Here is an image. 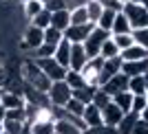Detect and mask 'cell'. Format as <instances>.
<instances>
[{"label": "cell", "mask_w": 148, "mask_h": 134, "mask_svg": "<svg viewBox=\"0 0 148 134\" xmlns=\"http://www.w3.org/2000/svg\"><path fill=\"white\" fill-rule=\"evenodd\" d=\"M130 134H148V121L146 119H137V123H135V128H133V132Z\"/></svg>", "instance_id": "obj_42"}, {"label": "cell", "mask_w": 148, "mask_h": 134, "mask_svg": "<svg viewBox=\"0 0 148 134\" xmlns=\"http://www.w3.org/2000/svg\"><path fill=\"white\" fill-rule=\"evenodd\" d=\"M40 2H42V5H47V2H49V0H40Z\"/></svg>", "instance_id": "obj_52"}, {"label": "cell", "mask_w": 148, "mask_h": 134, "mask_svg": "<svg viewBox=\"0 0 148 134\" xmlns=\"http://www.w3.org/2000/svg\"><path fill=\"white\" fill-rule=\"evenodd\" d=\"M115 13L117 11H113V9H104L102 11V16H99V20L95 22V26H99V29H104L111 33V26H113V20H115Z\"/></svg>", "instance_id": "obj_28"}, {"label": "cell", "mask_w": 148, "mask_h": 134, "mask_svg": "<svg viewBox=\"0 0 148 134\" xmlns=\"http://www.w3.org/2000/svg\"><path fill=\"white\" fill-rule=\"evenodd\" d=\"M62 40H64V35H62V31H58L56 26H47V29H44V42L47 44L58 46V42H62Z\"/></svg>", "instance_id": "obj_36"}, {"label": "cell", "mask_w": 148, "mask_h": 134, "mask_svg": "<svg viewBox=\"0 0 148 134\" xmlns=\"http://www.w3.org/2000/svg\"><path fill=\"white\" fill-rule=\"evenodd\" d=\"M84 9H86V16H88V22H91V24H95L99 20V16H102V11H104V7L99 5L97 0H88Z\"/></svg>", "instance_id": "obj_24"}, {"label": "cell", "mask_w": 148, "mask_h": 134, "mask_svg": "<svg viewBox=\"0 0 148 134\" xmlns=\"http://www.w3.org/2000/svg\"><path fill=\"white\" fill-rule=\"evenodd\" d=\"M122 73L126 77H137V75L148 73V57L146 60H135V62H122Z\"/></svg>", "instance_id": "obj_14"}, {"label": "cell", "mask_w": 148, "mask_h": 134, "mask_svg": "<svg viewBox=\"0 0 148 134\" xmlns=\"http://www.w3.org/2000/svg\"><path fill=\"white\" fill-rule=\"evenodd\" d=\"M117 73H122V57L104 60V64H102V68H99V79H97V86H102L104 81H108L111 77H115Z\"/></svg>", "instance_id": "obj_9"}, {"label": "cell", "mask_w": 148, "mask_h": 134, "mask_svg": "<svg viewBox=\"0 0 148 134\" xmlns=\"http://www.w3.org/2000/svg\"><path fill=\"white\" fill-rule=\"evenodd\" d=\"M119 57H122V62H135V60H146V57H148V51L144 49V46H139V44H130L128 49H124L122 53H119Z\"/></svg>", "instance_id": "obj_17"}, {"label": "cell", "mask_w": 148, "mask_h": 134, "mask_svg": "<svg viewBox=\"0 0 148 134\" xmlns=\"http://www.w3.org/2000/svg\"><path fill=\"white\" fill-rule=\"evenodd\" d=\"M20 79L25 81L27 86H31V88H36L40 92H47L49 86H51L49 77L40 70L36 60H29V57H25V60L20 62Z\"/></svg>", "instance_id": "obj_1"}, {"label": "cell", "mask_w": 148, "mask_h": 134, "mask_svg": "<svg viewBox=\"0 0 148 134\" xmlns=\"http://www.w3.org/2000/svg\"><path fill=\"white\" fill-rule=\"evenodd\" d=\"M0 132H2V121H0Z\"/></svg>", "instance_id": "obj_53"}, {"label": "cell", "mask_w": 148, "mask_h": 134, "mask_svg": "<svg viewBox=\"0 0 148 134\" xmlns=\"http://www.w3.org/2000/svg\"><path fill=\"white\" fill-rule=\"evenodd\" d=\"M16 2H20V5H25V2H29V0H16Z\"/></svg>", "instance_id": "obj_51"}, {"label": "cell", "mask_w": 148, "mask_h": 134, "mask_svg": "<svg viewBox=\"0 0 148 134\" xmlns=\"http://www.w3.org/2000/svg\"><path fill=\"white\" fill-rule=\"evenodd\" d=\"M91 104L95 106V108H99V110H102L104 106H108V104H111V95H106V92H104V90H102V88L97 86V90L93 92V99H91Z\"/></svg>", "instance_id": "obj_35"}, {"label": "cell", "mask_w": 148, "mask_h": 134, "mask_svg": "<svg viewBox=\"0 0 148 134\" xmlns=\"http://www.w3.org/2000/svg\"><path fill=\"white\" fill-rule=\"evenodd\" d=\"M108 37H111L108 31L99 29V26H93V31L88 33V37L82 42V46H84V51H86V57H88V60H91V57H97L102 44H104Z\"/></svg>", "instance_id": "obj_4"}, {"label": "cell", "mask_w": 148, "mask_h": 134, "mask_svg": "<svg viewBox=\"0 0 148 134\" xmlns=\"http://www.w3.org/2000/svg\"><path fill=\"white\" fill-rule=\"evenodd\" d=\"M122 13L126 16L130 29H144V26H148V11L142 5H137V2H126V5L122 7Z\"/></svg>", "instance_id": "obj_3"}, {"label": "cell", "mask_w": 148, "mask_h": 134, "mask_svg": "<svg viewBox=\"0 0 148 134\" xmlns=\"http://www.w3.org/2000/svg\"><path fill=\"white\" fill-rule=\"evenodd\" d=\"M99 5L104 7V9H113V11H122V5H119L117 0H97Z\"/></svg>", "instance_id": "obj_45"}, {"label": "cell", "mask_w": 148, "mask_h": 134, "mask_svg": "<svg viewBox=\"0 0 148 134\" xmlns=\"http://www.w3.org/2000/svg\"><path fill=\"white\" fill-rule=\"evenodd\" d=\"M47 97H49V106H53V108H64V104L73 97V90L69 88V84L64 79L51 81L49 90H47Z\"/></svg>", "instance_id": "obj_2"}, {"label": "cell", "mask_w": 148, "mask_h": 134, "mask_svg": "<svg viewBox=\"0 0 148 134\" xmlns=\"http://www.w3.org/2000/svg\"><path fill=\"white\" fill-rule=\"evenodd\" d=\"M2 119H5V108L0 106V121H2Z\"/></svg>", "instance_id": "obj_48"}, {"label": "cell", "mask_w": 148, "mask_h": 134, "mask_svg": "<svg viewBox=\"0 0 148 134\" xmlns=\"http://www.w3.org/2000/svg\"><path fill=\"white\" fill-rule=\"evenodd\" d=\"M130 24L128 20H126V16H124L122 11L115 13V20H113V26H111V35H117V33H130Z\"/></svg>", "instance_id": "obj_21"}, {"label": "cell", "mask_w": 148, "mask_h": 134, "mask_svg": "<svg viewBox=\"0 0 148 134\" xmlns=\"http://www.w3.org/2000/svg\"><path fill=\"white\" fill-rule=\"evenodd\" d=\"M95 90H97V86H84V88H80V90H73V99H77V101H82V104H91L93 92Z\"/></svg>", "instance_id": "obj_29"}, {"label": "cell", "mask_w": 148, "mask_h": 134, "mask_svg": "<svg viewBox=\"0 0 148 134\" xmlns=\"http://www.w3.org/2000/svg\"><path fill=\"white\" fill-rule=\"evenodd\" d=\"M128 92L130 95H146V77L144 75L128 77Z\"/></svg>", "instance_id": "obj_22"}, {"label": "cell", "mask_w": 148, "mask_h": 134, "mask_svg": "<svg viewBox=\"0 0 148 134\" xmlns=\"http://www.w3.org/2000/svg\"><path fill=\"white\" fill-rule=\"evenodd\" d=\"M93 26L95 24H91V22H86V24H69L66 29L62 31V35L71 44H82L88 37V33L93 31Z\"/></svg>", "instance_id": "obj_7"}, {"label": "cell", "mask_w": 148, "mask_h": 134, "mask_svg": "<svg viewBox=\"0 0 148 134\" xmlns=\"http://www.w3.org/2000/svg\"><path fill=\"white\" fill-rule=\"evenodd\" d=\"M84 108H86V104H82V101H77V99H73V97H71L66 104H64V110H66L71 116H82Z\"/></svg>", "instance_id": "obj_34"}, {"label": "cell", "mask_w": 148, "mask_h": 134, "mask_svg": "<svg viewBox=\"0 0 148 134\" xmlns=\"http://www.w3.org/2000/svg\"><path fill=\"white\" fill-rule=\"evenodd\" d=\"M44 42V31L42 29H38V26H33V24H29L25 29V33H22V40H20V49L22 51H33V49H38L40 44Z\"/></svg>", "instance_id": "obj_6"}, {"label": "cell", "mask_w": 148, "mask_h": 134, "mask_svg": "<svg viewBox=\"0 0 148 134\" xmlns=\"http://www.w3.org/2000/svg\"><path fill=\"white\" fill-rule=\"evenodd\" d=\"M71 13L66 9H60V11H53L51 13V26H56L58 31H64L69 24H71V18H69Z\"/></svg>", "instance_id": "obj_19"}, {"label": "cell", "mask_w": 148, "mask_h": 134, "mask_svg": "<svg viewBox=\"0 0 148 134\" xmlns=\"http://www.w3.org/2000/svg\"><path fill=\"white\" fill-rule=\"evenodd\" d=\"M88 0H64V9L66 11H73V9H80V7H86Z\"/></svg>", "instance_id": "obj_43"}, {"label": "cell", "mask_w": 148, "mask_h": 134, "mask_svg": "<svg viewBox=\"0 0 148 134\" xmlns=\"http://www.w3.org/2000/svg\"><path fill=\"white\" fill-rule=\"evenodd\" d=\"M82 134H119L117 128H111V125H97V128H86Z\"/></svg>", "instance_id": "obj_40"}, {"label": "cell", "mask_w": 148, "mask_h": 134, "mask_svg": "<svg viewBox=\"0 0 148 134\" xmlns=\"http://www.w3.org/2000/svg\"><path fill=\"white\" fill-rule=\"evenodd\" d=\"M122 116H124V112H122L115 104H113V99H111V104H108V106H104V108H102V123H104V125L117 128V123L122 121Z\"/></svg>", "instance_id": "obj_12"}, {"label": "cell", "mask_w": 148, "mask_h": 134, "mask_svg": "<svg viewBox=\"0 0 148 134\" xmlns=\"http://www.w3.org/2000/svg\"><path fill=\"white\" fill-rule=\"evenodd\" d=\"M71 16V24H86L88 22V16H86V9L84 7H80V9H73V11H69Z\"/></svg>", "instance_id": "obj_39"}, {"label": "cell", "mask_w": 148, "mask_h": 134, "mask_svg": "<svg viewBox=\"0 0 148 134\" xmlns=\"http://www.w3.org/2000/svg\"><path fill=\"white\" fill-rule=\"evenodd\" d=\"M0 106H2L5 110L25 108V106H27V99H25V95H16V92L2 90V92H0Z\"/></svg>", "instance_id": "obj_13"}, {"label": "cell", "mask_w": 148, "mask_h": 134, "mask_svg": "<svg viewBox=\"0 0 148 134\" xmlns=\"http://www.w3.org/2000/svg\"><path fill=\"white\" fill-rule=\"evenodd\" d=\"M0 134H7V132H5V130H2V132H0Z\"/></svg>", "instance_id": "obj_54"}, {"label": "cell", "mask_w": 148, "mask_h": 134, "mask_svg": "<svg viewBox=\"0 0 148 134\" xmlns=\"http://www.w3.org/2000/svg\"><path fill=\"white\" fill-rule=\"evenodd\" d=\"M111 40L115 42V46L119 49V53H122L124 49H128L130 44H135V42H133V31H130V33H117V35H111Z\"/></svg>", "instance_id": "obj_30"}, {"label": "cell", "mask_w": 148, "mask_h": 134, "mask_svg": "<svg viewBox=\"0 0 148 134\" xmlns=\"http://www.w3.org/2000/svg\"><path fill=\"white\" fill-rule=\"evenodd\" d=\"M31 134H56V128H53V121H33L29 125Z\"/></svg>", "instance_id": "obj_25"}, {"label": "cell", "mask_w": 148, "mask_h": 134, "mask_svg": "<svg viewBox=\"0 0 148 134\" xmlns=\"http://www.w3.org/2000/svg\"><path fill=\"white\" fill-rule=\"evenodd\" d=\"M53 128H56V134H82V130L71 121V114L66 112L64 119H56L53 121Z\"/></svg>", "instance_id": "obj_16"}, {"label": "cell", "mask_w": 148, "mask_h": 134, "mask_svg": "<svg viewBox=\"0 0 148 134\" xmlns=\"http://www.w3.org/2000/svg\"><path fill=\"white\" fill-rule=\"evenodd\" d=\"M27 121H13V119H2V130L7 134H20L25 130Z\"/></svg>", "instance_id": "obj_31"}, {"label": "cell", "mask_w": 148, "mask_h": 134, "mask_svg": "<svg viewBox=\"0 0 148 134\" xmlns=\"http://www.w3.org/2000/svg\"><path fill=\"white\" fill-rule=\"evenodd\" d=\"M31 24L38 26V29H47V26H51V11H47V9H42V11L38 13L36 18H31Z\"/></svg>", "instance_id": "obj_33"}, {"label": "cell", "mask_w": 148, "mask_h": 134, "mask_svg": "<svg viewBox=\"0 0 148 134\" xmlns=\"http://www.w3.org/2000/svg\"><path fill=\"white\" fill-rule=\"evenodd\" d=\"M102 90L106 92V95H117V92H124V90H128V77L124 73H117L115 77H111L108 81H104V84L99 86Z\"/></svg>", "instance_id": "obj_10"}, {"label": "cell", "mask_w": 148, "mask_h": 134, "mask_svg": "<svg viewBox=\"0 0 148 134\" xmlns=\"http://www.w3.org/2000/svg\"><path fill=\"white\" fill-rule=\"evenodd\" d=\"M42 9H44V5L40 2V0H29V2H25V5H22V11H25V16H27L29 20L36 18Z\"/></svg>", "instance_id": "obj_32"}, {"label": "cell", "mask_w": 148, "mask_h": 134, "mask_svg": "<svg viewBox=\"0 0 148 134\" xmlns=\"http://www.w3.org/2000/svg\"><path fill=\"white\" fill-rule=\"evenodd\" d=\"M113 104L117 106L122 112H130V101H133V95H130L128 90H124V92H117V95H113Z\"/></svg>", "instance_id": "obj_23"}, {"label": "cell", "mask_w": 148, "mask_h": 134, "mask_svg": "<svg viewBox=\"0 0 148 134\" xmlns=\"http://www.w3.org/2000/svg\"><path fill=\"white\" fill-rule=\"evenodd\" d=\"M5 119H13V121H27V110H25V108L5 110Z\"/></svg>", "instance_id": "obj_41"}, {"label": "cell", "mask_w": 148, "mask_h": 134, "mask_svg": "<svg viewBox=\"0 0 148 134\" xmlns=\"http://www.w3.org/2000/svg\"><path fill=\"white\" fill-rule=\"evenodd\" d=\"M69 55H71V42H69V40H62V42H58L56 53H53V60H56L60 66L69 68Z\"/></svg>", "instance_id": "obj_18"}, {"label": "cell", "mask_w": 148, "mask_h": 134, "mask_svg": "<svg viewBox=\"0 0 148 134\" xmlns=\"http://www.w3.org/2000/svg\"><path fill=\"white\" fill-rule=\"evenodd\" d=\"M44 9H47V11H60V9H64V0H49V2H47V5H44Z\"/></svg>", "instance_id": "obj_44"}, {"label": "cell", "mask_w": 148, "mask_h": 134, "mask_svg": "<svg viewBox=\"0 0 148 134\" xmlns=\"http://www.w3.org/2000/svg\"><path fill=\"white\" fill-rule=\"evenodd\" d=\"M139 116H142V119H146V121H148V104H146V108L142 110V114H139Z\"/></svg>", "instance_id": "obj_47"}, {"label": "cell", "mask_w": 148, "mask_h": 134, "mask_svg": "<svg viewBox=\"0 0 148 134\" xmlns=\"http://www.w3.org/2000/svg\"><path fill=\"white\" fill-rule=\"evenodd\" d=\"M82 121L86 123V128L104 125V123H102V110L95 108L93 104H86V108H84V112H82Z\"/></svg>", "instance_id": "obj_15"}, {"label": "cell", "mask_w": 148, "mask_h": 134, "mask_svg": "<svg viewBox=\"0 0 148 134\" xmlns=\"http://www.w3.org/2000/svg\"><path fill=\"white\" fill-rule=\"evenodd\" d=\"M88 62L86 57V51L82 44H71V55H69V70H75V73H80L82 66Z\"/></svg>", "instance_id": "obj_11"}, {"label": "cell", "mask_w": 148, "mask_h": 134, "mask_svg": "<svg viewBox=\"0 0 148 134\" xmlns=\"http://www.w3.org/2000/svg\"><path fill=\"white\" fill-rule=\"evenodd\" d=\"M36 64L40 66V70H42L47 77H49V81H60L66 77V70L69 68L60 66L53 57H44V60H36Z\"/></svg>", "instance_id": "obj_5"}, {"label": "cell", "mask_w": 148, "mask_h": 134, "mask_svg": "<svg viewBox=\"0 0 148 134\" xmlns=\"http://www.w3.org/2000/svg\"><path fill=\"white\" fill-rule=\"evenodd\" d=\"M133 42L144 46V49L148 51V26H144V29H133Z\"/></svg>", "instance_id": "obj_37"}, {"label": "cell", "mask_w": 148, "mask_h": 134, "mask_svg": "<svg viewBox=\"0 0 148 134\" xmlns=\"http://www.w3.org/2000/svg\"><path fill=\"white\" fill-rule=\"evenodd\" d=\"M146 104H148V97H146V95H133V101H130V112L142 114V110L146 108Z\"/></svg>", "instance_id": "obj_38"}, {"label": "cell", "mask_w": 148, "mask_h": 134, "mask_svg": "<svg viewBox=\"0 0 148 134\" xmlns=\"http://www.w3.org/2000/svg\"><path fill=\"white\" fill-rule=\"evenodd\" d=\"M64 81L69 84V88H71V90H80V88L88 86L86 81H84V77H82L80 73H75V70H66V77H64Z\"/></svg>", "instance_id": "obj_26"}, {"label": "cell", "mask_w": 148, "mask_h": 134, "mask_svg": "<svg viewBox=\"0 0 148 134\" xmlns=\"http://www.w3.org/2000/svg\"><path fill=\"white\" fill-rule=\"evenodd\" d=\"M99 57H102V60H113V57H119V49L115 46V42H113L111 37L102 44V49H99Z\"/></svg>", "instance_id": "obj_27"}, {"label": "cell", "mask_w": 148, "mask_h": 134, "mask_svg": "<svg viewBox=\"0 0 148 134\" xmlns=\"http://www.w3.org/2000/svg\"><path fill=\"white\" fill-rule=\"evenodd\" d=\"M102 64H104V60L102 57H91V60L82 66L80 75L84 77V81H86L88 86H97V79H99V68H102Z\"/></svg>", "instance_id": "obj_8"}, {"label": "cell", "mask_w": 148, "mask_h": 134, "mask_svg": "<svg viewBox=\"0 0 148 134\" xmlns=\"http://www.w3.org/2000/svg\"><path fill=\"white\" fill-rule=\"evenodd\" d=\"M137 119H139V114H135V112H124L122 121L117 123V132L119 134H130L133 132V128H135Z\"/></svg>", "instance_id": "obj_20"}, {"label": "cell", "mask_w": 148, "mask_h": 134, "mask_svg": "<svg viewBox=\"0 0 148 134\" xmlns=\"http://www.w3.org/2000/svg\"><path fill=\"white\" fill-rule=\"evenodd\" d=\"M144 77H146V97H148V73L144 75Z\"/></svg>", "instance_id": "obj_49"}, {"label": "cell", "mask_w": 148, "mask_h": 134, "mask_svg": "<svg viewBox=\"0 0 148 134\" xmlns=\"http://www.w3.org/2000/svg\"><path fill=\"white\" fill-rule=\"evenodd\" d=\"M5 79H7V73H5V68H0V88L5 86Z\"/></svg>", "instance_id": "obj_46"}, {"label": "cell", "mask_w": 148, "mask_h": 134, "mask_svg": "<svg viewBox=\"0 0 148 134\" xmlns=\"http://www.w3.org/2000/svg\"><path fill=\"white\" fill-rule=\"evenodd\" d=\"M117 2H119V5H122V7H124V5H126V2H130V0H117Z\"/></svg>", "instance_id": "obj_50"}]
</instances>
